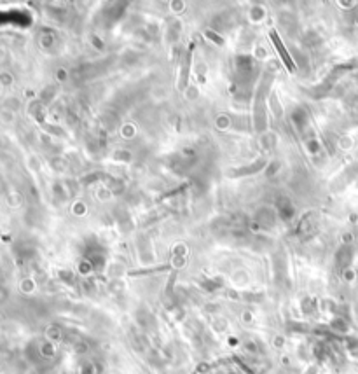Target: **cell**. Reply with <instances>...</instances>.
Instances as JSON below:
<instances>
[{
  "label": "cell",
  "instance_id": "6da1fadb",
  "mask_svg": "<svg viewBox=\"0 0 358 374\" xmlns=\"http://www.w3.org/2000/svg\"><path fill=\"white\" fill-rule=\"evenodd\" d=\"M4 298H6V296H4V291H2V289H0V303H2V301H4Z\"/></svg>",
  "mask_w": 358,
  "mask_h": 374
}]
</instances>
